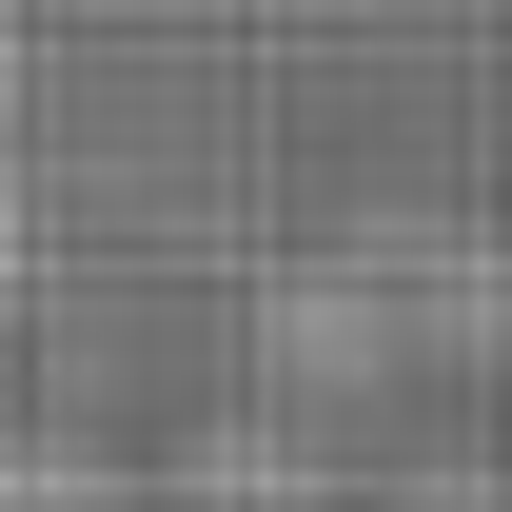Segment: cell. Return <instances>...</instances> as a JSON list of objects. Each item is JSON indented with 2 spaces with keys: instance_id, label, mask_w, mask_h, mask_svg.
Here are the masks:
<instances>
[{
  "instance_id": "6da1fadb",
  "label": "cell",
  "mask_w": 512,
  "mask_h": 512,
  "mask_svg": "<svg viewBox=\"0 0 512 512\" xmlns=\"http://www.w3.org/2000/svg\"><path fill=\"white\" fill-rule=\"evenodd\" d=\"M0 512H158V493L119 453H79V434H0Z\"/></svg>"
},
{
  "instance_id": "7a4b0ae2",
  "label": "cell",
  "mask_w": 512,
  "mask_h": 512,
  "mask_svg": "<svg viewBox=\"0 0 512 512\" xmlns=\"http://www.w3.org/2000/svg\"><path fill=\"white\" fill-rule=\"evenodd\" d=\"M414 512H512V493H473V473H434V493H414Z\"/></svg>"
}]
</instances>
